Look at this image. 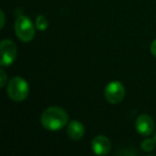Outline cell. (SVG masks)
Segmentation results:
<instances>
[{
  "instance_id": "6da1fadb",
  "label": "cell",
  "mask_w": 156,
  "mask_h": 156,
  "mask_svg": "<svg viewBox=\"0 0 156 156\" xmlns=\"http://www.w3.org/2000/svg\"><path fill=\"white\" fill-rule=\"evenodd\" d=\"M41 124L47 130L57 132L69 124V115L61 107H49L42 113Z\"/></svg>"
},
{
  "instance_id": "7a4b0ae2",
  "label": "cell",
  "mask_w": 156,
  "mask_h": 156,
  "mask_svg": "<svg viewBox=\"0 0 156 156\" xmlns=\"http://www.w3.org/2000/svg\"><path fill=\"white\" fill-rule=\"evenodd\" d=\"M7 93L11 100L15 102H22L28 98L29 85L23 77H14L9 81L7 87Z\"/></svg>"
},
{
  "instance_id": "3957f363",
  "label": "cell",
  "mask_w": 156,
  "mask_h": 156,
  "mask_svg": "<svg viewBox=\"0 0 156 156\" xmlns=\"http://www.w3.org/2000/svg\"><path fill=\"white\" fill-rule=\"evenodd\" d=\"M14 29H15V34L22 42L32 41L35 35L34 25L32 24V22L28 16H18L17 20H15Z\"/></svg>"
},
{
  "instance_id": "277c9868",
  "label": "cell",
  "mask_w": 156,
  "mask_h": 156,
  "mask_svg": "<svg viewBox=\"0 0 156 156\" xmlns=\"http://www.w3.org/2000/svg\"><path fill=\"white\" fill-rule=\"evenodd\" d=\"M104 95L108 103L112 105L119 104L125 96V88L120 81H111L105 88Z\"/></svg>"
},
{
  "instance_id": "5b68a950",
  "label": "cell",
  "mask_w": 156,
  "mask_h": 156,
  "mask_svg": "<svg viewBox=\"0 0 156 156\" xmlns=\"http://www.w3.org/2000/svg\"><path fill=\"white\" fill-rule=\"evenodd\" d=\"M0 50H1V66H9L15 61L17 57V47L15 43L11 40H3L0 43Z\"/></svg>"
},
{
  "instance_id": "8992f818",
  "label": "cell",
  "mask_w": 156,
  "mask_h": 156,
  "mask_svg": "<svg viewBox=\"0 0 156 156\" xmlns=\"http://www.w3.org/2000/svg\"><path fill=\"white\" fill-rule=\"evenodd\" d=\"M135 127H136V130L141 136L147 137L153 134L155 124H154L153 119L149 115H141L137 118Z\"/></svg>"
},
{
  "instance_id": "52a82bcc",
  "label": "cell",
  "mask_w": 156,
  "mask_h": 156,
  "mask_svg": "<svg viewBox=\"0 0 156 156\" xmlns=\"http://www.w3.org/2000/svg\"><path fill=\"white\" fill-rule=\"evenodd\" d=\"M92 151L96 155H107L111 150V141L106 136H96L91 143Z\"/></svg>"
},
{
  "instance_id": "ba28073f",
  "label": "cell",
  "mask_w": 156,
  "mask_h": 156,
  "mask_svg": "<svg viewBox=\"0 0 156 156\" xmlns=\"http://www.w3.org/2000/svg\"><path fill=\"white\" fill-rule=\"evenodd\" d=\"M66 134L72 140H79L85 135V126L83 125L81 122L77 121V120H73L67 124Z\"/></svg>"
},
{
  "instance_id": "9c48e42d",
  "label": "cell",
  "mask_w": 156,
  "mask_h": 156,
  "mask_svg": "<svg viewBox=\"0 0 156 156\" xmlns=\"http://www.w3.org/2000/svg\"><path fill=\"white\" fill-rule=\"evenodd\" d=\"M35 28L40 31H45L48 28V20L44 15H39L35 20Z\"/></svg>"
},
{
  "instance_id": "30bf717a",
  "label": "cell",
  "mask_w": 156,
  "mask_h": 156,
  "mask_svg": "<svg viewBox=\"0 0 156 156\" xmlns=\"http://www.w3.org/2000/svg\"><path fill=\"white\" fill-rule=\"evenodd\" d=\"M156 147L155 139H144L141 142V149L145 152H152Z\"/></svg>"
},
{
  "instance_id": "8fae6325",
  "label": "cell",
  "mask_w": 156,
  "mask_h": 156,
  "mask_svg": "<svg viewBox=\"0 0 156 156\" xmlns=\"http://www.w3.org/2000/svg\"><path fill=\"white\" fill-rule=\"evenodd\" d=\"M0 75H1V78H0V87L5 88V83H7V74L3 69H0Z\"/></svg>"
},
{
  "instance_id": "7c38bea8",
  "label": "cell",
  "mask_w": 156,
  "mask_h": 156,
  "mask_svg": "<svg viewBox=\"0 0 156 156\" xmlns=\"http://www.w3.org/2000/svg\"><path fill=\"white\" fill-rule=\"evenodd\" d=\"M151 54L153 55L154 57H156V39L154 40L153 42H152V44H151Z\"/></svg>"
},
{
  "instance_id": "4fadbf2b",
  "label": "cell",
  "mask_w": 156,
  "mask_h": 156,
  "mask_svg": "<svg viewBox=\"0 0 156 156\" xmlns=\"http://www.w3.org/2000/svg\"><path fill=\"white\" fill-rule=\"evenodd\" d=\"M0 14H1V29L3 28V27H5V12L3 11H1L0 12Z\"/></svg>"
},
{
  "instance_id": "5bb4252c",
  "label": "cell",
  "mask_w": 156,
  "mask_h": 156,
  "mask_svg": "<svg viewBox=\"0 0 156 156\" xmlns=\"http://www.w3.org/2000/svg\"><path fill=\"white\" fill-rule=\"evenodd\" d=\"M154 139H155V141H156V133H155V136H154Z\"/></svg>"
}]
</instances>
